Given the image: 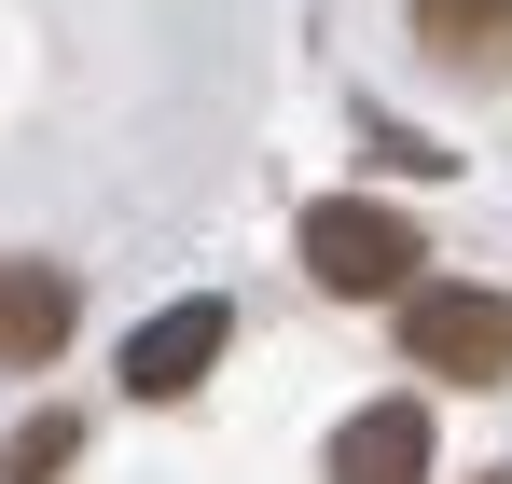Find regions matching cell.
Returning <instances> with one entry per match:
<instances>
[{
  "mask_svg": "<svg viewBox=\"0 0 512 484\" xmlns=\"http://www.w3.org/2000/svg\"><path fill=\"white\" fill-rule=\"evenodd\" d=\"M291 249H305V277L333 291V305H402L416 291V222L402 208H374V194H319L305 222H291Z\"/></svg>",
  "mask_w": 512,
  "mask_h": 484,
  "instance_id": "1",
  "label": "cell"
},
{
  "mask_svg": "<svg viewBox=\"0 0 512 484\" xmlns=\"http://www.w3.org/2000/svg\"><path fill=\"white\" fill-rule=\"evenodd\" d=\"M416 56L457 83H512V0H416Z\"/></svg>",
  "mask_w": 512,
  "mask_h": 484,
  "instance_id": "6",
  "label": "cell"
},
{
  "mask_svg": "<svg viewBox=\"0 0 512 484\" xmlns=\"http://www.w3.org/2000/svg\"><path fill=\"white\" fill-rule=\"evenodd\" d=\"M333 484H429V402H360L333 429Z\"/></svg>",
  "mask_w": 512,
  "mask_h": 484,
  "instance_id": "5",
  "label": "cell"
},
{
  "mask_svg": "<svg viewBox=\"0 0 512 484\" xmlns=\"http://www.w3.org/2000/svg\"><path fill=\"white\" fill-rule=\"evenodd\" d=\"M222 346H236V305L222 291H180V305H153V319L125 332V388L139 402H194L222 374Z\"/></svg>",
  "mask_w": 512,
  "mask_h": 484,
  "instance_id": "3",
  "label": "cell"
},
{
  "mask_svg": "<svg viewBox=\"0 0 512 484\" xmlns=\"http://www.w3.org/2000/svg\"><path fill=\"white\" fill-rule=\"evenodd\" d=\"M70 457H84V415H28V429L0 443V484H56Z\"/></svg>",
  "mask_w": 512,
  "mask_h": 484,
  "instance_id": "7",
  "label": "cell"
},
{
  "mask_svg": "<svg viewBox=\"0 0 512 484\" xmlns=\"http://www.w3.org/2000/svg\"><path fill=\"white\" fill-rule=\"evenodd\" d=\"M70 332H84V277L42 249H0V374H56Z\"/></svg>",
  "mask_w": 512,
  "mask_h": 484,
  "instance_id": "4",
  "label": "cell"
},
{
  "mask_svg": "<svg viewBox=\"0 0 512 484\" xmlns=\"http://www.w3.org/2000/svg\"><path fill=\"white\" fill-rule=\"evenodd\" d=\"M402 360L443 388H512V291L485 277H416L402 291Z\"/></svg>",
  "mask_w": 512,
  "mask_h": 484,
  "instance_id": "2",
  "label": "cell"
}]
</instances>
